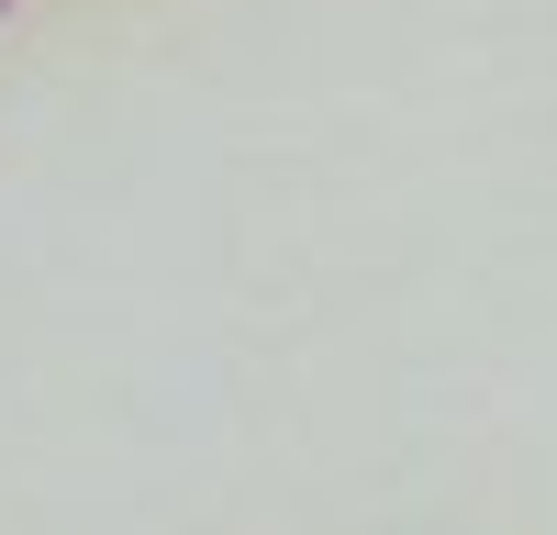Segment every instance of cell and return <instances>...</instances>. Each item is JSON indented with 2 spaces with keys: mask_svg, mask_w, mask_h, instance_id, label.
<instances>
[]
</instances>
